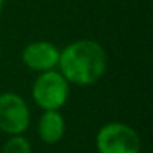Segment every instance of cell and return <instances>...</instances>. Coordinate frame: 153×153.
<instances>
[{
    "label": "cell",
    "instance_id": "1",
    "mask_svg": "<svg viewBox=\"0 0 153 153\" xmlns=\"http://www.w3.org/2000/svg\"><path fill=\"white\" fill-rule=\"evenodd\" d=\"M61 74L77 86H89L102 77L107 68V56L99 43L81 40L59 53Z\"/></svg>",
    "mask_w": 153,
    "mask_h": 153
},
{
    "label": "cell",
    "instance_id": "2",
    "mask_svg": "<svg viewBox=\"0 0 153 153\" xmlns=\"http://www.w3.org/2000/svg\"><path fill=\"white\" fill-rule=\"evenodd\" d=\"M97 153H140V137L132 127L120 122L105 123L96 137Z\"/></svg>",
    "mask_w": 153,
    "mask_h": 153
},
{
    "label": "cell",
    "instance_id": "3",
    "mask_svg": "<svg viewBox=\"0 0 153 153\" xmlns=\"http://www.w3.org/2000/svg\"><path fill=\"white\" fill-rule=\"evenodd\" d=\"M69 87L64 76L56 71H45L33 86V99L43 110H58L66 104Z\"/></svg>",
    "mask_w": 153,
    "mask_h": 153
},
{
    "label": "cell",
    "instance_id": "4",
    "mask_svg": "<svg viewBox=\"0 0 153 153\" xmlns=\"http://www.w3.org/2000/svg\"><path fill=\"white\" fill-rule=\"evenodd\" d=\"M30 127V109L20 96L5 92L0 96V130L8 135H22Z\"/></svg>",
    "mask_w": 153,
    "mask_h": 153
},
{
    "label": "cell",
    "instance_id": "5",
    "mask_svg": "<svg viewBox=\"0 0 153 153\" xmlns=\"http://www.w3.org/2000/svg\"><path fill=\"white\" fill-rule=\"evenodd\" d=\"M23 63L28 68L35 71H51L54 66L59 63V51L56 46L46 41H35L25 48L23 54Z\"/></svg>",
    "mask_w": 153,
    "mask_h": 153
},
{
    "label": "cell",
    "instance_id": "6",
    "mask_svg": "<svg viewBox=\"0 0 153 153\" xmlns=\"http://www.w3.org/2000/svg\"><path fill=\"white\" fill-rule=\"evenodd\" d=\"M66 122L58 110H45L38 122V135L46 145L58 143L64 135Z\"/></svg>",
    "mask_w": 153,
    "mask_h": 153
},
{
    "label": "cell",
    "instance_id": "7",
    "mask_svg": "<svg viewBox=\"0 0 153 153\" xmlns=\"http://www.w3.org/2000/svg\"><path fill=\"white\" fill-rule=\"evenodd\" d=\"M2 153H31V145L23 135H12L5 142Z\"/></svg>",
    "mask_w": 153,
    "mask_h": 153
},
{
    "label": "cell",
    "instance_id": "8",
    "mask_svg": "<svg viewBox=\"0 0 153 153\" xmlns=\"http://www.w3.org/2000/svg\"><path fill=\"white\" fill-rule=\"evenodd\" d=\"M2 8H4V0H0V12H2Z\"/></svg>",
    "mask_w": 153,
    "mask_h": 153
}]
</instances>
